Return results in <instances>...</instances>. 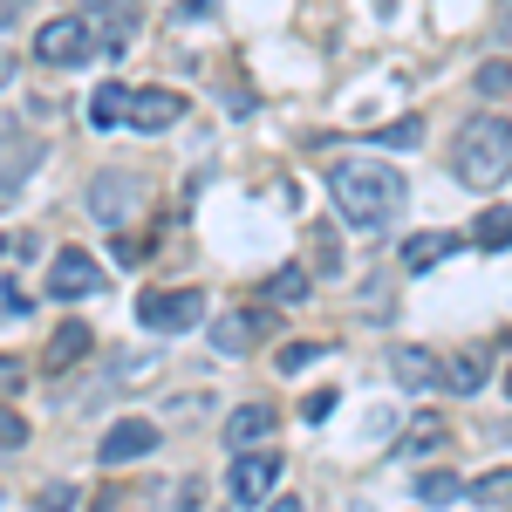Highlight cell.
Listing matches in <instances>:
<instances>
[{"instance_id":"obj_1","label":"cell","mask_w":512,"mask_h":512,"mask_svg":"<svg viewBox=\"0 0 512 512\" xmlns=\"http://www.w3.org/2000/svg\"><path fill=\"white\" fill-rule=\"evenodd\" d=\"M328 198H335V212H342L349 226L383 233V226H396V212H403L410 185H403V171H390V164L349 158V164H335V171H328Z\"/></svg>"},{"instance_id":"obj_2","label":"cell","mask_w":512,"mask_h":512,"mask_svg":"<svg viewBox=\"0 0 512 512\" xmlns=\"http://www.w3.org/2000/svg\"><path fill=\"white\" fill-rule=\"evenodd\" d=\"M451 171H458L465 185H506L512 178V123L506 117H472L458 130Z\"/></svg>"},{"instance_id":"obj_3","label":"cell","mask_w":512,"mask_h":512,"mask_svg":"<svg viewBox=\"0 0 512 512\" xmlns=\"http://www.w3.org/2000/svg\"><path fill=\"white\" fill-rule=\"evenodd\" d=\"M137 321L158 335H185L205 321V294L198 287H164V294H137Z\"/></svg>"},{"instance_id":"obj_4","label":"cell","mask_w":512,"mask_h":512,"mask_svg":"<svg viewBox=\"0 0 512 512\" xmlns=\"http://www.w3.org/2000/svg\"><path fill=\"white\" fill-rule=\"evenodd\" d=\"M96 55V28L89 21H41V35H35V62H48V69H76V62H89Z\"/></svg>"},{"instance_id":"obj_5","label":"cell","mask_w":512,"mask_h":512,"mask_svg":"<svg viewBox=\"0 0 512 512\" xmlns=\"http://www.w3.org/2000/svg\"><path fill=\"white\" fill-rule=\"evenodd\" d=\"M82 205H89V219H96V226H123V219L144 205V185H137L130 171H103V178H89Z\"/></svg>"},{"instance_id":"obj_6","label":"cell","mask_w":512,"mask_h":512,"mask_svg":"<svg viewBox=\"0 0 512 512\" xmlns=\"http://www.w3.org/2000/svg\"><path fill=\"white\" fill-rule=\"evenodd\" d=\"M35 164H41V137L28 130V123L0 117V192H21Z\"/></svg>"},{"instance_id":"obj_7","label":"cell","mask_w":512,"mask_h":512,"mask_svg":"<svg viewBox=\"0 0 512 512\" xmlns=\"http://www.w3.org/2000/svg\"><path fill=\"white\" fill-rule=\"evenodd\" d=\"M151 451H158V424H151V417H123V424H110L103 444H96L103 465H137V458H151Z\"/></svg>"},{"instance_id":"obj_8","label":"cell","mask_w":512,"mask_h":512,"mask_svg":"<svg viewBox=\"0 0 512 512\" xmlns=\"http://www.w3.org/2000/svg\"><path fill=\"white\" fill-rule=\"evenodd\" d=\"M96 287H103L96 260H89L82 246H62L55 267H48V294H55V301H82V294H96Z\"/></svg>"},{"instance_id":"obj_9","label":"cell","mask_w":512,"mask_h":512,"mask_svg":"<svg viewBox=\"0 0 512 512\" xmlns=\"http://www.w3.org/2000/svg\"><path fill=\"white\" fill-rule=\"evenodd\" d=\"M274 485H280V458H274V451H246V458L233 465V499H239V506L274 499Z\"/></svg>"},{"instance_id":"obj_10","label":"cell","mask_w":512,"mask_h":512,"mask_svg":"<svg viewBox=\"0 0 512 512\" xmlns=\"http://www.w3.org/2000/svg\"><path fill=\"white\" fill-rule=\"evenodd\" d=\"M178 117H185V96H178V89H144V96H130V130H144V137L171 130Z\"/></svg>"},{"instance_id":"obj_11","label":"cell","mask_w":512,"mask_h":512,"mask_svg":"<svg viewBox=\"0 0 512 512\" xmlns=\"http://www.w3.org/2000/svg\"><path fill=\"white\" fill-rule=\"evenodd\" d=\"M274 410H267V403H239L233 417H226V444H233V451H260V444H267V437H274Z\"/></svg>"},{"instance_id":"obj_12","label":"cell","mask_w":512,"mask_h":512,"mask_svg":"<svg viewBox=\"0 0 512 512\" xmlns=\"http://www.w3.org/2000/svg\"><path fill=\"white\" fill-rule=\"evenodd\" d=\"M485 376H492V355L485 349H458L451 362H444V390H458V396L485 390Z\"/></svg>"},{"instance_id":"obj_13","label":"cell","mask_w":512,"mask_h":512,"mask_svg":"<svg viewBox=\"0 0 512 512\" xmlns=\"http://www.w3.org/2000/svg\"><path fill=\"white\" fill-rule=\"evenodd\" d=\"M390 369H396L403 390H437V383H444V369H437L424 349H390Z\"/></svg>"},{"instance_id":"obj_14","label":"cell","mask_w":512,"mask_h":512,"mask_svg":"<svg viewBox=\"0 0 512 512\" xmlns=\"http://www.w3.org/2000/svg\"><path fill=\"white\" fill-rule=\"evenodd\" d=\"M253 335H260V321H253V315H219V321H212V349H219V355H246V349H253Z\"/></svg>"},{"instance_id":"obj_15","label":"cell","mask_w":512,"mask_h":512,"mask_svg":"<svg viewBox=\"0 0 512 512\" xmlns=\"http://www.w3.org/2000/svg\"><path fill=\"white\" fill-rule=\"evenodd\" d=\"M89 123H96V130H117V123H130V96H123L117 82H103V89L89 96Z\"/></svg>"},{"instance_id":"obj_16","label":"cell","mask_w":512,"mask_h":512,"mask_svg":"<svg viewBox=\"0 0 512 512\" xmlns=\"http://www.w3.org/2000/svg\"><path fill=\"white\" fill-rule=\"evenodd\" d=\"M451 246H458L451 233H417L410 246H403V267H410V274H424V267H437V260L451 253Z\"/></svg>"},{"instance_id":"obj_17","label":"cell","mask_w":512,"mask_h":512,"mask_svg":"<svg viewBox=\"0 0 512 512\" xmlns=\"http://www.w3.org/2000/svg\"><path fill=\"white\" fill-rule=\"evenodd\" d=\"M472 239L485 246V253H499V246H512V205H492V212H478Z\"/></svg>"},{"instance_id":"obj_18","label":"cell","mask_w":512,"mask_h":512,"mask_svg":"<svg viewBox=\"0 0 512 512\" xmlns=\"http://www.w3.org/2000/svg\"><path fill=\"white\" fill-rule=\"evenodd\" d=\"M465 499H472V506H512V465H506V472L472 478V485H465Z\"/></svg>"},{"instance_id":"obj_19","label":"cell","mask_w":512,"mask_h":512,"mask_svg":"<svg viewBox=\"0 0 512 512\" xmlns=\"http://www.w3.org/2000/svg\"><path fill=\"white\" fill-rule=\"evenodd\" d=\"M82 349H89V328H82V321H62V328H55V342H48V362H55V369H69Z\"/></svg>"},{"instance_id":"obj_20","label":"cell","mask_w":512,"mask_h":512,"mask_svg":"<svg viewBox=\"0 0 512 512\" xmlns=\"http://www.w3.org/2000/svg\"><path fill=\"white\" fill-rule=\"evenodd\" d=\"M267 294H274L280 308H294V301H308V267H280V274L267 280Z\"/></svg>"},{"instance_id":"obj_21","label":"cell","mask_w":512,"mask_h":512,"mask_svg":"<svg viewBox=\"0 0 512 512\" xmlns=\"http://www.w3.org/2000/svg\"><path fill=\"white\" fill-rule=\"evenodd\" d=\"M417 499H424V506H451V499H465V485L451 472H424L417 478Z\"/></svg>"},{"instance_id":"obj_22","label":"cell","mask_w":512,"mask_h":512,"mask_svg":"<svg viewBox=\"0 0 512 512\" xmlns=\"http://www.w3.org/2000/svg\"><path fill=\"white\" fill-rule=\"evenodd\" d=\"M437 444H444V424H437V417H424L417 431L396 444V458H417V451H437Z\"/></svg>"},{"instance_id":"obj_23","label":"cell","mask_w":512,"mask_h":512,"mask_svg":"<svg viewBox=\"0 0 512 512\" xmlns=\"http://www.w3.org/2000/svg\"><path fill=\"white\" fill-rule=\"evenodd\" d=\"M103 7V21H110V48H123L130 41V0H96Z\"/></svg>"},{"instance_id":"obj_24","label":"cell","mask_w":512,"mask_h":512,"mask_svg":"<svg viewBox=\"0 0 512 512\" xmlns=\"http://www.w3.org/2000/svg\"><path fill=\"white\" fill-rule=\"evenodd\" d=\"M21 444H28V417L0 403V451H21Z\"/></svg>"},{"instance_id":"obj_25","label":"cell","mask_w":512,"mask_h":512,"mask_svg":"<svg viewBox=\"0 0 512 512\" xmlns=\"http://www.w3.org/2000/svg\"><path fill=\"white\" fill-rule=\"evenodd\" d=\"M376 137H383V144H390V151H410V144H417V137H424V123H417V117H396L390 130H376Z\"/></svg>"},{"instance_id":"obj_26","label":"cell","mask_w":512,"mask_h":512,"mask_svg":"<svg viewBox=\"0 0 512 512\" xmlns=\"http://www.w3.org/2000/svg\"><path fill=\"white\" fill-rule=\"evenodd\" d=\"M478 89H485V96H512V62H485V69H478Z\"/></svg>"},{"instance_id":"obj_27","label":"cell","mask_w":512,"mask_h":512,"mask_svg":"<svg viewBox=\"0 0 512 512\" xmlns=\"http://www.w3.org/2000/svg\"><path fill=\"white\" fill-rule=\"evenodd\" d=\"M315 355H321V342H287V349H280V369H287V376H301Z\"/></svg>"},{"instance_id":"obj_28","label":"cell","mask_w":512,"mask_h":512,"mask_svg":"<svg viewBox=\"0 0 512 512\" xmlns=\"http://www.w3.org/2000/svg\"><path fill=\"white\" fill-rule=\"evenodd\" d=\"M335 403H342V396H335V390H315V396H308V403H301V417H308V424H321V417H328Z\"/></svg>"},{"instance_id":"obj_29","label":"cell","mask_w":512,"mask_h":512,"mask_svg":"<svg viewBox=\"0 0 512 512\" xmlns=\"http://www.w3.org/2000/svg\"><path fill=\"white\" fill-rule=\"evenodd\" d=\"M62 506H69V485H48V492L35 499V512H62Z\"/></svg>"},{"instance_id":"obj_30","label":"cell","mask_w":512,"mask_h":512,"mask_svg":"<svg viewBox=\"0 0 512 512\" xmlns=\"http://www.w3.org/2000/svg\"><path fill=\"white\" fill-rule=\"evenodd\" d=\"M14 383H21V362H7V355H0V396L14 390Z\"/></svg>"},{"instance_id":"obj_31","label":"cell","mask_w":512,"mask_h":512,"mask_svg":"<svg viewBox=\"0 0 512 512\" xmlns=\"http://www.w3.org/2000/svg\"><path fill=\"white\" fill-rule=\"evenodd\" d=\"M21 7H28V0H0V28H14V21H21Z\"/></svg>"},{"instance_id":"obj_32","label":"cell","mask_w":512,"mask_h":512,"mask_svg":"<svg viewBox=\"0 0 512 512\" xmlns=\"http://www.w3.org/2000/svg\"><path fill=\"white\" fill-rule=\"evenodd\" d=\"M198 7H205V14H212V7H219V0H185V7H178V14H185V21H192Z\"/></svg>"},{"instance_id":"obj_33","label":"cell","mask_w":512,"mask_h":512,"mask_svg":"<svg viewBox=\"0 0 512 512\" xmlns=\"http://www.w3.org/2000/svg\"><path fill=\"white\" fill-rule=\"evenodd\" d=\"M7 82H14V55L0 48V89H7Z\"/></svg>"},{"instance_id":"obj_34","label":"cell","mask_w":512,"mask_h":512,"mask_svg":"<svg viewBox=\"0 0 512 512\" xmlns=\"http://www.w3.org/2000/svg\"><path fill=\"white\" fill-rule=\"evenodd\" d=\"M267 512H301V499H267Z\"/></svg>"},{"instance_id":"obj_35","label":"cell","mask_w":512,"mask_h":512,"mask_svg":"<svg viewBox=\"0 0 512 512\" xmlns=\"http://www.w3.org/2000/svg\"><path fill=\"white\" fill-rule=\"evenodd\" d=\"M506 390H512V376H506Z\"/></svg>"}]
</instances>
